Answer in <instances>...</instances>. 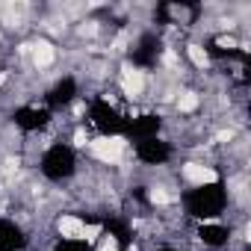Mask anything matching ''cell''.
Here are the masks:
<instances>
[{
	"label": "cell",
	"mask_w": 251,
	"mask_h": 251,
	"mask_svg": "<svg viewBox=\"0 0 251 251\" xmlns=\"http://www.w3.org/2000/svg\"><path fill=\"white\" fill-rule=\"evenodd\" d=\"M83 219L80 216H62L59 219V233H62V239L65 242H77L80 236H83Z\"/></svg>",
	"instance_id": "8"
},
{
	"label": "cell",
	"mask_w": 251,
	"mask_h": 251,
	"mask_svg": "<svg viewBox=\"0 0 251 251\" xmlns=\"http://www.w3.org/2000/svg\"><path fill=\"white\" fill-rule=\"evenodd\" d=\"M157 127H160V121H157V118H151V115H145L142 121H136V124H133V133H136V136H142V139H154Z\"/></svg>",
	"instance_id": "12"
},
{
	"label": "cell",
	"mask_w": 251,
	"mask_h": 251,
	"mask_svg": "<svg viewBox=\"0 0 251 251\" xmlns=\"http://www.w3.org/2000/svg\"><path fill=\"white\" fill-rule=\"evenodd\" d=\"M53 59H56V50H53L50 42H39V45L33 48V62H36L39 68H48Z\"/></svg>",
	"instance_id": "11"
},
{
	"label": "cell",
	"mask_w": 251,
	"mask_h": 251,
	"mask_svg": "<svg viewBox=\"0 0 251 251\" xmlns=\"http://www.w3.org/2000/svg\"><path fill=\"white\" fill-rule=\"evenodd\" d=\"M98 251H121V248H118V242H115L112 236H106V239L100 242V248H98Z\"/></svg>",
	"instance_id": "20"
},
{
	"label": "cell",
	"mask_w": 251,
	"mask_h": 251,
	"mask_svg": "<svg viewBox=\"0 0 251 251\" xmlns=\"http://www.w3.org/2000/svg\"><path fill=\"white\" fill-rule=\"evenodd\" d=\"M148 198H151V204H169V192H163V189H151Z\"/></svg>",
	"instance_id": "18"
},
{
	"label": "cell",
	"mask_w": 251,
	"mask_h": 251,
	"mask_svg": "<svg viewBox=\"0 0 251 251\" xmlns=\"http://www.w3.org/2000/svg\"><path fill=\"white\" fill-rule=\"evenodd\" d=\"M21 245V233L15 225H6V222H0V251H12Z\"/></svg>",
	"instance_id": "10"
},
{
	"label": "cell",
	"mask_w": 251,
	"mask_h": 251,
	"mask_svg": "<svg viewBox=\"0 0 251 251\" xmlns=\"http://www.w3.org/2000/svg\"><path fill=\"white\" fill-rule=\"evenodd\" d=\"M189 207H192V213H198V216H213V213L222 207V192H219L216 186H198V192L192 195Z\"/></svg>",
	"instance_id": "2"
},
{
	"label": "cell",
	"mask_w": 251,
	"mask_h": 251,
	"mask_svg": "<svg viewBox=\"0 0 251 251\" xmlns=\"http://www.w3.org/2000/svg\"><path fill=\"white\" fill-rule=\"evenodd\" d=\"M15 121L21 124L24 130H36V127H42V124L48 121V112H42V109H21L15 115Z\"/></svg>",
	"instance_id": "9"
},
{
	"label": "cell",
	"mask_w": 251,
	"mask_h": 251,
	"mask_svg": "<svg viewBox=\"0 0 251 251\" xmlns=\"http://www.w3.org/2000/svg\"><path fill=\"white\" fill-rule=\"evenodd\" d=\"M225 236H227V233H225L222 227H216V225H204V227H201V239L210 242V245H222Z\"/></svg>",
	"instance_id": "13"
},
{
	"label": "cell",
	"mask_w": 251,
	"mask_h": 251,
	"mask_svg": "<svg viewBox=\"0 0 251 251\" xmlns=\"http://www.w3.org/2000/svg\"><path fill=\"white\" fill-rule=\"evenodd\" d=\"M45 175L48 177H53V180H59V177H68L71 175V169H74V157H71V151L68 148H50L48 154H45Z\"/></svg>",
	"instance_id": "1"
},
{
	"label": "cell",
	"mask_w": 251,
	"mask_h": 251,
	"mask_svg": "<svg viewBox=\"0 0 251 251\" xmlns=\"http://www.w3.org/2000/svg\"><path fill=\"white\" fill-rule=\"evenodd\" d=\"M189 59H192V65L204 68V65H207V50H204L201 45H189Z\"/></svg>",
	"instance_id": "15"
},
{
	"label": "cell",
	"mask_w": 251,
	"mask_h": 251,
	"mask_svg": "<svg viewBox=\"0 0 251 251\" xmlns=\"http://www.w3.org/2000/svg\"><path fill=\"white\" fill-rule=\"evenodd\" d=\"M71 95H74V83H71V80H65V83H59V86L53 89L50 100H53V103H65V100H71Z\"/></svg>",
	"instance_id": "14"
},
{
	"label": "cell",
	"mask_w": 251,
	"mask_h": 251,
	"mask_svg": "<svg viewBox=\"0 0 251 251\" xmlns=\"http://www.w3.org/2000/svg\"><path fill=\"white\" fill-rule=\"evenodd\" d=\"M142 89H145V74L139 68H130L127 65V68L121 71V92L127 95V98H139Z\"/></svg>",
	"instance_id": "5"
},
{
	"label": "cell",
	"mask_w": 251,
	"mask_h": 251,
	"mask_svg": "<svg viewBox=\"0 0 251 251\" xmlns=\"http://www.w3.org/2000/svg\"><path fill=\"white\" fill-rule=\"evenodd\" d=\"M166 157H169V148L163 142H157V139H142L139 142V160H145V163H163Z\"/></svg>",
	"instance_id": "7"
},
{
	"label": "cell",
	"mask_w": 251,
	"mask_h": 251,
	"mask_svg": "<svg viewBox=\"0 0 251 251\" xmlns=\"http://www.w3.org/2000/svg\"><path fill=\"white\" fill-rule=\"evenodd\" d=\"M216 45H219L222 50H233V48H236V42H233L230 36H219V39H216Z\"/></svg>",
	"instance_id": "19"
},
{
	"label": "cell",
	"mask_w": 251,
	"mask_h": 251,
	"mask_svg": "<svg viewBox=\"0 0 251 251\" xmlns=\"http://www.w3.org/2000/svg\"><path fill=\"white\" fill-rule=\"evenodd\" d=\"M183 177L192 186H213L216 183V172L210 166H201V163H186L183 166Z\"/></svg>",
	"instance_id": "4"
},
{
	"label": "cell",
	"mask_w": 251,
	"mask_h": 251,
	"mask_svg": "<svg viewBox=\"0 0 251 251\" xmlns=\"http://www.w3.org/2000/svg\"><path fill=\"white\" fill-rule=\"evenodd\" d=\"M98 233H100V225H95V222H86V225H83V236H80V239L92 242V239H95Z\"/></svg>",
	"instance_id": "17"
},
{
	"label": "cell",
	"mask_w": 251,
	"mask_h": 251,
	"mask_svg": "<svg viewBox=\"0 0 251 251\" xmlns=\"http://www.w3.org/2000/svg\"><path fill=\"white\" fill-rule=\"evenodd\" d=\"M89 148H92V154H95L98 160H103V163H118V157H121V151H124V139H121V136H100V139H95Z\"/></svg>",
	"instance_id": "3"
},
{
	"label": "cell",
	"mask_w": 251,
	"mask_h": 251,
	"mask_svg": "<svg viewBox=\"0 0 251 251\" xmlns=\"http://www.w3.org/2000/svg\"><path fill=\"white\" fill-rule=\"evenodd\" d=\"M177 106H180V112H192V109L198 106V95H195V92H186V95H180Z\"/></svg>",
	"instance_id": "16"
},
{
	"label": "cell",
	"mask_w": 251,
	"mask_h": 251,
	"mask_svg": "<svg viewBox=\"0 0 251 251\" xmlns=\"http://www.w3.org/2000/svg\"><path fill=\"white\" fill-rule=\"evenodd\" d=\"M59 251H83V245H77V242H65Z\"/></svg>",
	"instance_id": "21"
},
{
	"label": "cell",
	"mask_w": 251,
	"mask_h": 251,
	"mask_svg": "<svg viewBox=\"0 0 251 251\" xmlns=\"http://www.w3.org/2000/svg\"><path fill=\"white\" fill-rule=\"evenodd\" d=\"M92 118H95V124H98L103 133H112V136H115V130L121 127V121H118L115 109H112V106H106V103L95 106V109H92Z\"/></svg>",
	"instance_id": "6"
},
{
	"label": "cell",
	"mask_w": 251,
	"mask_h": 251,
	"mask_svg": "<svg viewBox=\"0 0 251 251\" xmlns=\"http://www.w3.org/2000/svg\"><path fill=\"white\" fill-rule=\"evenodd\" d=\"M3 83H6V74H0V86H3Z\"/></svg>",
	"instance_id": "22"
}]
</instances>
